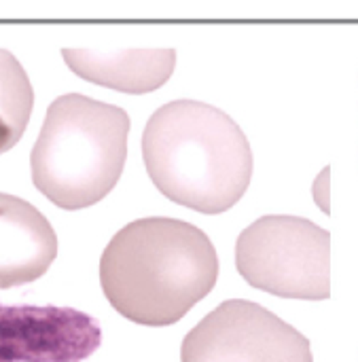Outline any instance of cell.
<instances>
[{"mask_svg":"<svg viewBox=\"0 0 358 362\" xmlns=\"http://www.w3.org/2000/svg\"><path fill=\"white\" fill-rule=\"evenodd\" d=\"M142 159L168 199L202 214L233 208L253 178L246 134L227 112L195 100L168 102L151 115Z\"/></svg>","mask_w":358,"mask_h":362,"instance_id":"cell-2","label":"cell"},{"mask_svg":"<svg viewBox=\"0 0 358 362\" xmlns=\"http://www.w3.org/2000/svg\"><path fill=\"white\" fill-rule=\"evenodd\" d=\"M55 257L51 223L25 199L0 193V288L42 278Z\"/></svg>","mask_w":358,"mask_h":362,"instance_id":"cell-7","label":"cell"},{"mask_svg":"<svg viewBox=\"0 0 358 362\" xmlns=\"http://www.w3.org/2000/svg\"><path fill=\"white\" fill-rule=\"evenodd\" d=\"M68 68L96 85L123 93H149L159 89L174 72V49H62Z\"/></svg>","mask_w":358,"mask_h":362,"instance_id":"cell-8","label":"cell"},{"mask_svg":"<svg viewBox=\"0 0 358 362\" xmlns=\"http://www.w3.org/2000/svg\"><path fill=\"white\" fill-rule=\"evenodd\" d=\"M236 267L253 288L325 301L331 297V233L301 216H261L240 233Z\"/></svg>","mask_w":358,"mask_h":362,"instance_id":"cell-4","label":"cell"},{"mask_svg":"<svg viewBox=\"0 0 358 362\" xmlns=\"http://www.w3.org/2000/svg\"><path fill=\"white\" fill-rule=\"evenodd\" d=\"M100 344L102 329L85 312L0 303V362H83Z\"/></svg>","mask_w":358,"mask_h":362,"instance_id":"cell-6","label":"cell"},{"mask_svg":"<svg viewBox=\"0 0 358 362\" xmlns=\"http://www.w3.org/2000/svg\"><path fill=\"white\" fill-rule=\"evenodd\" d=\"M219 257L210 238L176 218H140L119 229L100 261L108 303L142 327L176 325L210 295Z\"/></svg>","mask_w":358,"mask_h":362,"instance_id":"cell-1","label":"cell"},{"mask_svg":"<svg viewBox=\"0 0 358 362\" xmlns=\"http://www.w3.org/2000/svg\"><path fill=\"white\" fill-rule=\"evenodd\" d=\"M34 106V89L17 57L0 49V153L23 136Z\"/></svg>","mask_w":358,"mask_h":362,"instance_id":"cell-9","label":"cell"},{"mask_svg":"<svg viewBox=\"0 0 358 362\" xmlns=\"http://www.w3.org/2000/svg\"><path fill=\"white\" fill-rule=\"evenodd\" d=\"M180 362H314L310 339L246 299H229L187 333Z\"/></svg>","mask_w":358,"mask_h":362,"instance_id":"cell-5","label":"cell"},{"mask_svg":"<svg viewBox=\"0 0 358 362\" xmlns=\"http://www.w3.org/2000/svg\"><path fill=\"white\" fill-rule=\"evenodd\" d=\"M127 134L123 108L81 93L59 95L47 108L30 153L34 187L64 210L98 204L121 178Z\"/></svg>","mask_w":358,"mask_h":362,"instance_id":"cell-3","label":"cell"}]
</instances>
